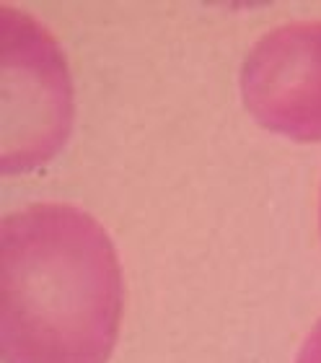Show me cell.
Returning a JSON list of instances; mask_svg holds the SVG:
<instances>
[{"instance_id":"6da1fadb","label":"cell","mask_w":321,"mask_h":363,"mask_svg":"<svg viewBox=\"0 0 321 363\" xmlns=\"http://www.w3.org/2000/svg\"><path fill=\"white\" fill-rule=\"evenodd\" d=\"M125 317L117 244L70 203H31L0 223V361L109 363Z\"/></svg>"},{"instance_id":"7a4b0ae2","label":"cell","mask_w":321,"mask_h":363,"mask_svg":"<svg viewBox=\"0 0 321 363\" xmlns=\"http://www.w3.org/2000/svg\"><path fill=\"white\" fill-rule=\"evenodd\" d=\"M3 174L55 159L73 128V84L52 34L18 8L3 6Z\"/></svg>"},{"instance_id":"3957f363","label":"cell","mask_w":321,"mask_h":363,"mask_svg":"<svg viewBox=\"0 0 321 363\" xmlns=\"http://www.w3.org/2000/svg\"><path fill=\"white\" fill-rule=\"evenodd\" d=\"M252 120L293 143H321V21L280 23L257 39L241 65Z\"/></svg>"},{"instance_id":"277c9868","label":"cell","mask_w":321,"mask_h":363,"mask_svg":"<svg viewBox=\"0 0 321 363\" xmlns=\"http://www.w3.org/2000/svg\"><path fill=\"white\" fill-rule=\"evenodd\" d=\"M295 363H321V317L306 335V340L300 342V350L295 356Z\"/></svg>"},{"instance_id":"5b68a950","label":"cell","mask_w":321,"mask_h":363,"mask_svg":"<svg viewBox=\"0 0 321 363\" xmlns=\"http://www.w3.org/2000/svg\"><path fill=\"white\" fill-rule=\"evenodd\" d=\"M319 234H321V189H319Z\"/></svg>"}]
</instances>
